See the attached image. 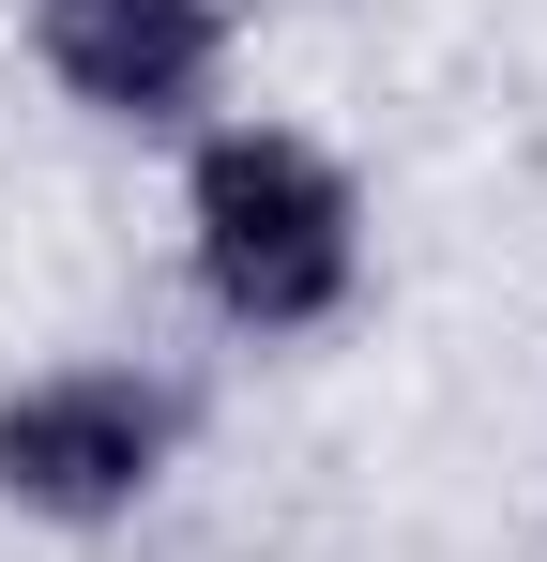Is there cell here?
Masks as SVG:
<instances>
[{
  "label": "cell",
  "mask_w": 547,
  "mask_h": 562,
  "mask_svg": "<svg viewBox=\"0 0 547 562\" xmlns=\"http://www.w3.org/2000/svg\"><path fill=\"white\" fill-rule=\"evenodd\" d=\"M182 228H198V289L244 319V335H320L365 274V213L335 183V153L274 137V122H228L198 137L182 168Z\"/></svg>",
  "instance_id": "6da1fadb"
},
{
  "label": "cell",
  "mask_w": 547,
  "mask_h": 562,
  "mask_svg": "<svg viewBox=\"0 0 547 562\" xmlns=\"http://www.w3.org/2000/svg\"><path fill=\"white\" fill-rule=\"evenodd\" d=\"M182 411L137 366H46V380H0V502L31 517H122L153 502Z\"/></svg>",
  "instance_id": "7a4b0ae2"
},
{
  "label": "cell",
  "mask_w": 547,
  "mask_h": 562,
  "mask_svg": "<svg viewBox=\"0 0 547 562\" xmlns=\"http://www.w3.org/2000/svg\"><path fill=\"white\" fill-rule=\"evenodd\" d=\"M31 46L107 122H182L213 92V61H228V15L213 0H31Z\"/></svg>",
  "instance_id": "3957f363"
}]
</instances>
